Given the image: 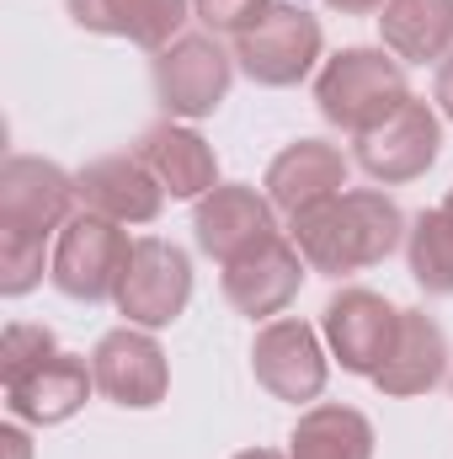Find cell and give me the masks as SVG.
I'll return each mask as SVG.
<instances>
[{
    "mask_svg": "<svg viewBox=\"0 0 453 459\" xmlns=\"http://www.w3.org/2000/svg\"><path fill=\"white\" fill-rule=\"evenodd\" d=\"M288 240L299 246V256L326 273V278H346L363 273L373 262H384L400 240H406V214L389 193L379 187H346L337 198L294 214Z\"/></svg>",
    "mask_w": 453,
    "mask_h": 459,
    "instance_id": "6da1fadb",
    "label": "cell"
},
{
    "mask_svg": "<svg viewBox=\"0 0 453 459\" xmlns=\"http://www.w3.org/2000/svg\"><path fill=\"white\" fill-rule=\"evenodd\" d=\"M315 102L326 123L357 139L411 102V81H406V65L384 48H341L337 59H326L315 81Z\"/></svg>",
    "mask_w": 453,
    "mask_h": 459,
    "instance_id": "7a4b0ae2",
    "label": "cell"
},
{
    "mask_svg": "<svg viewBox=\"0 0 453 459\" xmlns=\"http://www.w3.org/2000/svg\"><path fill=\"white\" fill-rule=\"evenodd\" d=\"M187 299H192V262H187V251L176 240L139 235L113 294V305L128 316V326L160 332V326H171L187 310Z\"/></svg>",
    "mask_w": 453,
    "mask_h": 459,
    "instance_id": "3957f363",
    "label": "cell"
},
{
    "mask_svg": "<svg viewBox=\"0 0 453 459\" xmlns=\"http://www.w3.org/2000/svg\"><path fill=\"white\" fill-rule=\"evenodd\" d=\"M128 251H133V240L123 235L117 220H102V214L81 209V214H70V225L59 230V240H54V267H48V278H54L59 294L86 299V305L113 299L117 278H123V267H128Z\"/></svg>",
    "mask_w": 453,
    "mask_h": 459,
    "instance_id": "277c9868",
    "label": "cell"
},
{
    "mask_svg": "<svg viewBox=\"0 0 453 459\" xmlns=\"http://www.w3.org/2000/svg\"><path fill=\"white\" fill-rule=\"evenodd\" d=\"M235 81V54L214 32H182L155 54V97L171 117H209L219 113Z\"/></svg>",
    "mask_w": 453,
    "mask_h": 459,
    "instance_id": "5b68a950",
    "label": "cell"
},
{
    "mask_svg": "<svg viewBox=\"0 0 453 459\" xmlns=\"http://www.w3.org/2000/svg\"><path fill=\"white\" fill-rule=\"evenodd\" d=\"M321 22L304 5H272L251 32L235 38V65L256 86H299L321 65Z\"/></svg>",
    "mask_w": 453,
    "mask_h": 459,
    "instance_id": "8992f818",
    "label": "cell"
},
{
    "mask_svg": "<svg viewBox=\"0 0 453 459\" xmlns=\"http://www.w3.org/2000/svg\"><path fill=\"white\" fill-rule=\"evenodd\" d=\"M251 374L267 395L288 401V406H304V401H321L326 390V347H321V332L310 321H294V316H278L256 332L251 342Z\"/></svg>",
    "mask_w": 453,
    "mask_h": 459,
    "instance_id": "52a82bcc",
    "label": "cell"
},
{
    "mask_svg": "<svg viewBox=\"0 0 453 459\" xmlns=\"http://www.w3.org/2000/svg\"><path fill=\"white\" fill-rule=\"evenodd\" d=\"M443 150V123H438V108L427 102H406L400 113H389L379 128L357 134V166L379 182V187H400V182H416L432 171Z\"/></svg>",
    "mask_w": 453,
    "mask_h": 459,
    "instance_id": "ba28073f",
    "label": "cell"
},
{
    "mask_svg": "<svg viewBox=\"0 0 453 459\" xmlns=\"http://www.w3.org/2000/svg\"><path fill=\"white\" fill-rule=\"evenodd\" d=\"M400 316L406 310H395L373 289H341V294H331V305L321 316V332H326V342H331V352H337V363L346 374L373 379L389 363L395 342H400Z\"/></svg>",
    "mask_w": 453,
    "mask_h": 459,
    "instance_id": "9c48e42d",
    "label": "cell"
},
{
    "mask_svg": "<svg viewBox=\"0 0 453 459\" xmlns=\"http://www.w3.org/2000/svg\"><path fill=\"white\" fill-rule=\"evenodd\" d=\"M91 374H97V390L113 406H128V411H150L171 390L166 352H160V342L144 326H117V332H107L97 342V352H91Z\"/></svg>",
    "mask_w": 453,
    "mask_h": 459,
    "instance_id": "30bf717a",
    "label": "cell"
},
{
    "mask_svg": "<svg viewBox=\"0 0 453 459\" xmlns=\"http://www.w3.org/2000/svg\"><path fill=\"white\" fill-rule=\"evenodd\" d=\"M304 267L310 262L299 256V246L278 230L256 251L225 262V299L240 316H251V321H272V316H283L294 305V294L304 283Z\"/></svg>",
    "mask_w": 453,
    "mask_h": 459,
    "instance_id": "8fae6325",
    "label": "cell"
},
{
    "mask_svg": "<svg viewBox=\"0 0 453 459\" xmlns=\"http://www.w3.org/2000/svg\"><path fill=\"white\" fill-rule=\"evenodd\" d=\"M75 177L54 160L38 155H11L0 166V225L5 230H32V235H54L70 225V204H75Z\"/></svg>",
    "mask_w": 453,
    "mask_h": 459,
    "instance_id": "7c38bea8",
    "label": "cell"
},
{
    "mask_svg": "<svg viewBox=\"0 0 453 459\" xmlns=\"http://www.w3.org/2000/svg\"><path fill=\"white\" fill-rule=\"evenodd\" d=\"M278 209H272V198L267 193H256V187H245V182H219L203 204H198V246L214 256V262H235V256H245V251H256L261 240H272L278 235V220H272Z\"/></svg>",
    "mask_w": 453,
    "mask_h": 459,
    "instance_id": "4fadbf2b",
    "label": "cell"
},
{
    "mask_svg": "<svg viewBox=\"0 0 453 459\" xmlns=\"http://www.w3.org/2000/svg\"><path fill=\"white\" fill-rule=\"evenodd\" d=\"M139 160L155 171V182L166 187V198H176V204H203L214 187H219V155H214V144L198 134V128H187V123H155V128H144V139H139Z\"/></svg>",
    "mask_w": 453,
    "mask_h": 459,
    "instance_id": "5bb4252c",
    "label": "cell"
},
{
    "mask_svg": "<svg viewBox=\"0 0 453 459\" xmlns=\"http://www.w3.org/2000/svg\"><path fill=\"white\" fill-rule=\"evenodd\" d=\"M75 193L91 214L117 220V225H150L166 209V187L139 155H102L75 177Z\"/></svg>",
    "mask_w": 453,
    "mask_h": 459,
    "instance_id": "9a60e30c",
    "label": "cell"
},
{
    "mask_svg": "<svg viewBox=\"0 0 453 459\" xmlns=\"http://www.w3.org/2000/svg\"><path fill=\"white\" fill-rule=\"evenodd\" d=\"M337 193H346V155L326 139H299V144L278 150L267 166V198L288 220L337 198Z\"/></svg>",
    "mask_w": 453,
    "mask_h": 459,
    "instance_id": "2e32d148",
    "label": "cell"
},
{
    "mask_svg": "<svg viewBox=\"0 0 453 459\" xmlns=\"http://www.w3.org/2000/svg\"><path fill=\"white\" fill-rule=\"evenodd\" d=\"M91 390H97L91 363L75 358V352H54V358L38 363L32 374L11 379V385H5V401H11V411H16L21 422L54 428V422H70V417L91 401Z\"/></svg>",
    "mask_w": 453,
    "mask_h": 459,
    "instance_id": "e0dca14e",
    "label": "cell"
},
{
    "mask_svg": "<svg viewBox=\"0 0 453 459\" xmlns=\"http://www.w3.org/2000/svg\"><path fill=\"white\" fill-rule=\"evenodd\" d=\"M64 5L75 27L102 32V38H128L150 54L176 43L192 16V0H64Z\"/></svg>",
    "mask_w": 453,
    "mask_h": 459,
    "instance_id": "ac0fdd59",
    "label": "cell"
},
{
    "mask_svg": "<svg viewBox=\"0 0 453 459\" xmlns=\"http://www.w3.org/2000/svg\"><path fill=\"white\" fill-rule=\"evenodd\" d=\"M449 374V337L427 310H406L400 316V342L389 352V363L373 374V385L384 395H422Z\"/></svg>",
    "mask_w": 453,
    "mask_h": 459,
    "instance_id": "d6986e66",
    "label": "cell"
},
{
    "mask_svg": "<svg viewBox=\"0 0 453 459\" xmlns=\"http://www.w3.org/2000/svg\"><path fill=\"white\" fill-rule=\"evenodd\" d=\"M379 32L400 65H443L453 54V0H389Z\"/></svg>",
    "mask_w": 453,
    "mask_h": 459,
    "instance_id": "ffe728a7",
    "label": "cell"
},
{
    "mask_svg": "<svg viewBox=\"0 0 453 459\" xmlns=\"http://www.w3.org/2000/svg\"><path fill=\"white\" fill-rule=\"evenodd\" d=\"M288 459H373V422L357 406H310L288 433Z\"/></svg>",
    "mask_w": 453,
    "mask_h": 459,
    "instance_id": "44dd1931",
    "label": "cell"
},
{
    "mask_svg": "<svg viewBox=\"0 0 453 459\" xmlns=\"http://www.w3.org/2000/svg\"><path fill=\"white\" fill-rule=\"evenodd\" d=\"M406 262L422 294H453V214L449 209H427L416 214V225L406 230Z\"/></svg>",
    "mask_w": 453,
    "mask_h": 459,
    "instance_id": "7402d4cb",
    "label": "cell"
},
{
    "mask_svg": "<svg viewBox=\"0 0 453 459\" xmlns=\"http://www.w3.org/2000/svg\"><path fill=\"white\" fill-rule=\"evenodd\" d=\"M43 267H54V256H48V235L0 225V294H5V299L32 294V289L43 283Z\"/></svg>",
    "mask_w": 453,
    "mask_h": 459,
    "instance_id": "603a6c76",
    "label": "cell"
},
{
    "mask_svg": "<svg viewBox=\"0 0 453 459\" xmlns=\"http://www.w3.org/2000/svg\"><path fill=\"white\" fill-rule=\"evenodd\" d=\"M54 352H59V342H54V332H48V326L11 321V326H5V337H0V379L11 385V379L32 374L38 363H48Z\"/></svg>",
    "mask_w": 453,
    "mask_h": 459,
    "instance_id": "cb8c5ba5",
    "label": "cell"
},
{
    "mask_svg": "<svg viewBox=\"0 0 453 459\" xmlns=\"http://www.w3.org/2000/svg\"><path fill=\"white\" fill-rule=\"evenodd\" d=\"M267 11H272V0H192V16H198L214 38H219V32H229V38L251 32Z\"/></svg>",
    "mask_w": 453,
    "mask_h": 459,
    "instance_id": "d4e9b609",
    "label": "cell"
},
{
    "mask_svg": "<svg viewBox=\"0 0 453 459\" xmlns=\"http://www.w3.org/2000/svg\"><path fill=\"white\" fill-rule=\"evenodd\" d=\"M432 102H438V113L453 123V54L438 65V81H432Z\"/></svg>",
    "mask_w": 453,
    "mask_h": 459,
    "instance_id": "484cf974",
    "label": "cell"
},
{
    "mask_svg": "<svg viewBox=\"0 0 453 459\" xmlns=\"http://www.w3.org/2000/svg\"><path fill=\"white\" fill-rule=\"evenodd\" d=\"M0 449H5L11 459H32V444H27L21 428H0Z\"/></svg>",
    "mask_w": 453,
    "mask_h": 459,
    "instance_id": "4316f807",
    "label": "cell"
},
{
    "mask_svg": "<svg viewBox=\"0 0 453 459\" xmlns=\"http://www.w3.org/2000/svg\"><path fill=\"white\" fill-rule=\"evenodd\" d=\"M331 11H341V16H373V11H384L389 0H326Z\"/></svg>",
    "mask_w": 453,
    "mask_h": 459,
    "instance_id": "83f0119b",
    "label": "cell"
},
{
    "mask_svg": "<svg viewBox=\"0 0 453 459\" xmlns=\"http://www.w3.org/2000/svg\"><path fill=\"white\" fill-rule=\"evenodd\" d=\"M235 459H288V455H278V449H245V455H235Z\"/></svg>",
    "mask_w": 453,
    "mask_h": 459,
    "instance_id": "f1b7e54d",
    "label": "cell"
},
{
    "mask_svg": "<svg viewBox=\"0 0 453 459\" xmlns=\"http://www.w3.org/2000/svg\"><path fill=\"white\" fill-rule=\"evenodd\" d=\"M443 209H449V214H453V187H449V198H443Z\"/></svg>",
    "mask_w": 453,
    "mask_h": 459,
    "instance_id": "f546056e",
    "label": "cell"
}]
</instances>
